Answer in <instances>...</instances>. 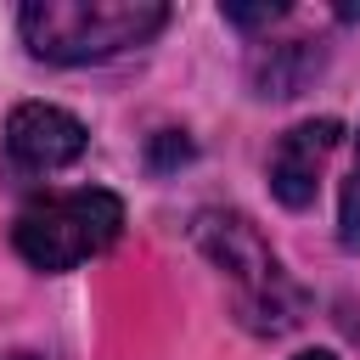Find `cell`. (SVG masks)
<instances>
[{"label":"cell","mask_w":360,"mask_h":360,"mask_svg":"<svg viewBox=\"0 0 360 360\" xmlns=\"http://www.w3.org/2000/svg\"><path fill=\"white\" fill-rule=\"evenodd\" d=\"M118 236H124V202L101 186L34 197L11 225V248L45 276H62V270L107 253Z\"/></svg>","instance_id":"2"},{"label":"cell","mask_w":360,"mask_h":360,"mask_svg":"<svg viewBox=\"0 0 360 360\" xmlns=\"http://www.w3.org/2000/svg\"><path fill=\"white\" fill-rule=\"evenodd\" d=\"M90 146L84 124L51 101H22L11 118H6V158L11 169L22 174H51V169H68L79 152Z\"/></svg>","instance_id":"4"},{"label":"cell","mask_w":360,"mask_h":360,"mask_svg":"<svg viewBox=\"0 0 360 360\" xmlns=\"http://www.w3.org/2000/svg\"><path fill=\"white\" fill-rule=\"evenodd\" d=\"M315 68H321V51H315V45H304V39L276 45V51L259 62V90H264V96H292Z\"/></svg>","instance_id":"6"},{"label":"cell","mask_w":360,"mask_h":360,"mask_svg":"<svg viewBox=\"0 0 360 360\" xmlns=\"http://www.w3.org/2000/svg\"><path fill=\"white\" fill-rule=\"evenodd\" d=\"M292 360H338V354H326V349H304V354H292Z\"/></svg>","instance_id":"9"},{"label":"cell","mask_w":360,"mask_h":360,"mask_svg":"<svg viewBox=\"0 0 360 360\" xmlns=\"http://www.w3.org/2000/svg\"><path fill=\"white\" fill-rule=\"evenodd\" d=\"M338 135H343L338 118H304V124H292V129L276 141V152H270V191H276L287 208H309V202H315L321 169H326Z\"/></svg>","instance_id":"5"},{"label":"cell","mask_w":360,"mask_h":360,"mask_svg":"<svg viewBox=\"0 0 360 360\" xmlns=\"http://www.w3.org/2000/svg\"><path fill=\"white\" fill-rule=\"evenodd\" d=\"M225 17H231L236 28H259V22H276L281 6H225Z\"/></svg>","instance_id":"8"},{"label":"cell","mask_w":360,"mask_h":360,"mask_svg":"<svg viewBox=\"0 0 360 360\" xmlns=\"http://www.w3.org/2000/svg\"><path fill=\"white\" fill-rule=\"evenodd\" d=\"M197 236H202L208 259L231 276L236 309H242L248 326L281 332V326L298 321V287L287 281L281 259L259 242V231H253L242 214H202V219H197Z\"/></svg>","instance_id":"3"},{"label":"cell","mask_w":360,"mask_h":360,"mask_svg":"<svg viewBox=\"0 0 360 360\" xmlns=\"http://www.w3.org/2000/svg\"><path fill=\"white\" fill-rule=\"evenodd\" d=\"M169 22L163 0H34L17 11L22 45L39 62H107L129 45H146Z\"/></svg>","instance_id":"1"},{"label":"cell","mask_w":360,"mask_h":360,"mask_svg":"<svg viewBox=\"0 0 360 360\" xmlns=\"http://www.w3.org/2000/svg\"><path fill=\"white\" fill-rule=\"evenodd\" d=\"M6 360H45V354H6Z\"/></svg>","instance_id":"10"},{"label":"cell","mask_w":360,"mask_h":360,"mask_svg":"<svg viewBox=\"0 0 360 360\" xmlns=\"http://www.w3.org/2000/svg\"><path fill=\"white\" fill-rule=\"evenodd\" d=\"M343 248H360V146H354V169H349V186H343Z\"/></svg>","instance_id":"7"}]
</instances>
